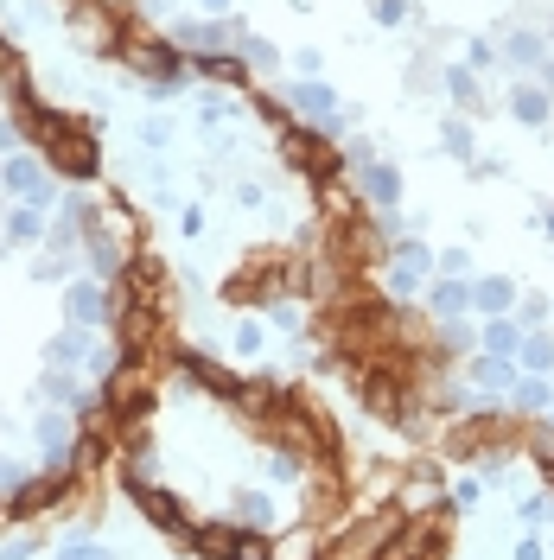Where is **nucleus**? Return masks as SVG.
<instances>
[{
  "mask_svg": "<svg viewBox=\"0 0 554 560\" xmlns=\"http://www.w3.org/2000/svg\"><path fill=\"white\" fill-rule=\"evenodd\" d=\"M134 503H141V510H147L153 522H160V529H166L172 541H198V535H192V522H185V510L166 497L160 484H141V478H134Z\"/></svg>",
  "mask_w": 554,
  "mask_h": 560,
  "instance_id": "nucleus-4",
  "label": "nucleus"
},
{
  "mask_svg": "<svg viewBox=\"0 0 554 560\" xmlns=\"http://www.w3.org/2000/svg\"><path fill=\"white\" fill-rule=\"evenodd\" d=\"M548 236H554V217H548Z\"/></svg>",
  "mask_w": 554,
  "mask_h": 560,
  "instance_id": "nucleus-38",
  "label": "nucleus"
},
{
  "mask_svg": "<svg viewBox=\"0 0 554 560\" xmlns=\"http://www.w3.org/2000/svg\"><path fill=\"white\" fill-rule=\"evenodd\" d=\"M39 452H45V465L51 471H64V459H71V446H77V433H71V420L64 414H39Z\"/></svg>",
  "mask_w": 554,
  "mask_h": 560,
  "instance_id": "nucleus-9",
  "label": "nucleus"
},
{
  "mask_svg": "<svg viewBox=\"0 0 554 560\" xmlns=\"http://www.w3.org/2000/svg\"><path fill=\"white\" fill-rule=\"evenodd\" d=\"M510 401H516V408H529V414H542V408H554V382L548 376H523L510 389Z\"/></svg>",
  "mask_w": 554,
  "mask_h": 560,
  "instance_id": "nucleus-17",
  "label": "nucleus"
},
{
  "mask_svg": "<svg viewBox=\"0 0 554 560\" xmlns=\"http://www.w3.org/2000/svg\"><path fill=\"white\" fill-rule=\"evenodd\" d=\"M440 147L453 153V160H478V140H472V128L465 121H446V134H440Z\"/></svg>",
  "mask_w": 554,
  "mask_h": 560,
  "instance_id": "nucleus-18",
  "label": "nucleus"
},
{
  "mask_svg": "<svg viewBox=\"0 0 554 560\" xmlns=\"http://www.w3.org/2000/svg\"><path fill=\"white\" fill-rule=\"evenodd\" d=\"M0 185H7L20 204H32V210H45L51 198H58V185L45 179V166H39V160H26V153H13V160H7V172H0Z\"/></svg>",
  "mask_w": 554,
  "mask_h": 560,
  "instance_id": "nucleus-1",
  "label": "nucleus"
},
{
  "mask_svg": "<svg viewBox=\"0 0 554 560\" xmlns=\"http://www.w3.org/2000/svg\"><path fill=\"white\" fill-rule=\"evenodd\" d=\"M83 249H90V261H96V280H109L115 268H121V255H115V242L102 236V230H90V242H83Z\"/></svg>",
  "mask_w": 554,
  "mask_h": 560,
  "instance_id": "nucleus-19",
  "label": "nucleus"
},
{
  "mask_svg": "<svg viewBox=\"0 0 554 560\" xmlns=\"http://www.w3.org/2000/svg\"><path fill=\"white\" fill-rule=\"evenodd\" d=\"M472 64H497V45L491 39H472Z\"/></svg>",
  "mask_w": 554,
  "mask_h": 560,
  "instance_id": "nucleus-32",
  "label": "nucleus"
},
{
  "mask_svg": "<svg viewBox=\"0 0 554 560\" xmlns=\"http://www.w3.org/2000/svg\"><path fill=\"white\" fill-rule=\"evenodd\" d=\"M510 306H516V280H504V274L472 280V312H484V319H504Z\"/></svg>",
  "mask_w": 554,
  "mask_h": 560,
  "instance_id": "nucleus-11",
  "label": "nucleus"
},
{
  "mask_svg": "<svg viewBox=\"0 0 554 560\" xmlns=\"http://www.w3.org/2000/svg\"><path fill=\"white\" fill-rule=\"evenodd\" d=\"M90 338H83V331H64V338L58 344H51V363H77V357H90Z\"/></svg>",
  "mask_w": 554,
  "mask_h": 560,
  "instance_id": "nucleus-24",
  "label": "nucleus"
},
{
  "mask_svg": "<svg viewBox=\"0 0 554 560\" xmlns=\"http://www.w3.org/2000/svg\"><path fill=\"white\" fill-rule=\"evenodd\" d=\"M287 102H293L300 115H313V121H319V134H332V128H338V90H332V83L300 77V83L287 90Z\"/></svg>",
  "mask_w": 554,
  "mask_h": 560,
  "instance_id": "nucleus-3",
  "label": "nucleus"
},
{
  "mask_svg": "<svg viewBox=\"0 0 554 560\" xmlns=\"http://www.w3.org/2000/svg\"><path fill=\"white\" fill-rule=\"evenodd\" d=\"M446 90H453V102H459V109H478V77H472L465 64H453V70H446Z\"/></svg>",
  "mask_w": 554,
  "mask_h": 560,
  "instance_id": "nucleus-20",
  "label": "nucleus"
},
{
  "mask_svg": "<svg viewBox=\"0 0 554 560\" xmlns=\"http://www.w3.org/2000/svg\"><path fill=\"white\" fill-rule=\"evenodd\" d=\"M64 312H71V325H102L109 319V287H102V280H71Z\"/></svg>",
  "mask_w": 554,
  "mask_h": 560,
  "instance_id": "nucleus-5",
  "label": "nucleus"
},
{
  "mask_svg": "<svg viewBox=\"0 0 554 560\" xmlns=\"http://www.w3.org/2000/svg\"><path fill=\"white\" fill-rule=\"evenodd\" d=\"M472 382H478V395H510L516 382H523V363L516 357H472Z\"/></svg>",
  "mask_w": 554,
  "mask_h": 560,
  "instance_id": "nucleus-6",
  "label": "nucleus"
},
{
  "mask_svg": "<svg viewBox=\"0 0 554 560\" xmlns=\"http://www.w3.org/2000/svg\"><path fill=\"white\" fill-rule=\"evenodd\" d=\"M465 268H472V255H465V249H446L440 255V274H465Z\"/></svg>",
  "mask_w": 554,
  "mask_h": 560,
  "instance_id": "nucleus-28",
  "label": "nucleus"
},
{
  "mask_svg": "<svg viewBox=\"0 0 554 560\" xmlns=\"http://www.w3.org/2000/svg\"><path fill=\"white\" fill-rule=\"evenodd\" d=\"M172 45H179V51H192V58H204V51L230 45V26H223V20H185L179 32H172Z\"/></svg>",
  "mask_w": 554,
  "mask_h": 560,
  "instance_id": "nucleus-12",
  "label": "nucleus"
},
{
  "mask_svg": "<svg viewBox=\"0 0 554 560\" xmlns=\"http://www.w3.org/2000/svg\"><path fill=\"white\" fill-rule=\"evenodd\" d=\"M548 510H554V497H529V503H523V516H529V522H542Z\"/></svg>",
  "mask_w": 554,
  "mask_h": 560,
  "instance_id": "nucleus-31",
  "label": "nucleus"
},
{
  "mask_svg": "<svg viewBox=\"0 0 554 560\" xmlns=\"http://www.w3.org/2000/svg\"><path fill=\"white\" fill-rule=\"evenodd\" d=\"M542 90H548V96H554V64H542Z\"/></svg>",
  "mask_w": 554,
  "mask_h": 560,
  "instance_id": "nucleus-36",
  "label": "nucleus"
},
{
  "mask_svg": "<svg viewBox=\"0 0 554 560\" xmlns=\"http://www.w3.org/2000/svg\"><path fill=\"white\" fill-rule=\"evenodd\" d=\"M357 191H363L376 210H395V204H402V172L383 166V160H370V166L357 172Z\"/></svg>",
  "mask_w": 554,
  "mask_h": 560,
  "instance_id": "nucleus-7",
  "label": "nucleus"
},
{
  "mask_svg": "<svg viewBox=\"0 0 554 560\" xmlns=\"http://www.w3.org/2000/svg\"><path fill=\"white\" fill-rule=\"evenodd\" d=\"M0 153H13V121H0Z\"/></svg>",
  "mask_w": 554,
  "mask_h": 560,
  "instance_id": "nucleus-35",
  "label": "nucleus"
},
{
  "mask_svg": "<svg viewBox=\"0 0 554 560\" xmlns=\"http://www.w3.org/2000/svg\"><path fill=\"white\" fill-rule=\"evenodd\" d=\"M510 115L523 121V128H548V121H554V96L542 90V83H516V90H510Z\"/></svg>",
  "mask_w": 554,
  "mask_h": 560,
  "instance_id": "nucleus-10",
  "label": "nucleus"
},
{
  "mask_svg": "<svg viewBox=\"0 0 554 560\" xmlns=\"http://www.w3.org/2000/svg\"><path fill=\"white\" fill-rule=\"evenodd\" d=\"M45 395H51V401H64V408H90V395H83L64 370H58V376H45Z\"/></svg>",
  "mask_w": 554,
  "mask_h": 560,
  "instance_id": "nucleus-23",
  "label": "nucleus"
},
{
  "mask_svg": "<svg viewBox=\"0 0 554 560\" xmlns=\"http://www.w3.org/2000/svg\"><path fill=\"white\" fill-rule=\"evenodd\" d=\"M236 58L255 64V70H274V64H281V51H274L268 39H236Z\"/></svg>",
  "mask_w": 554,
  "mask_h": 560,
  "instance_id": "nucleus-21",
  "label": "nucleus"
},
{
  "mask_svg": "<svg viewBox=\"0 0 554 560\" xmlns=\"http://www.w3.org/2000/svg\"><path fill=\"white\" fill-rule=\"evenodd\" d=\"M370 13H376V26H408L414 20L408 0H370Z\"/></svg>",
  "mask_w": 554,
  "mask_h": 560,
  "instance_id": "nucleus-25",
  "label": "nucleus"
},
{
  "mask_svg": "<svg viewBox=\"0 0 554 560\" xmlns=\"http://www.w3.org/2000/svg\"><path fill=\"white\" fill-rule=\"evenodd\" d=\"M440 338L453 344V350H472V344H478V331L465 325V319H440Z\"/></svg>",
  "mask_w": 554,
  "mask_h": 560,
  "instance_id": "nucleus-26",
  "label": "nucleus"
},
{
  "mask_svg": "<svg viewBox=\"0 0 554 560\" xmlns=\"http://www.w3.org/2000/svg\"><path fill=\"white\" fill-rule=\"evenodd\" d=\"M523 338H529V325L510 319V312H504V319H484V325H478V350H484V357H516V350H523Z\"/></svg>",
  "mask_w": 554,
  "mask_h": 560,
  "instance_id": "nucleus-8",
  "label": "nucleus"
},
{
  "mask_svg": "<svg viewBox=\"0 0 554 560\" xmlns=\"http://www.w3.org/2000/svg\"><path fill=\"white\" fill-rule=\"evenodd\" d=\"M45 236V210H32V204H20L7 217V242H20V249H32V242Z\"/></svg>",
  "mask_w": 554,
  "mask_h": 560,
  "instance_id": "nucleus-16",
  "label": "nucleus"
},
{
  "mask_svg": "<svg viewBox=\"0 0 554 560\" xmlns=\"http://www.w3.org/2000/svg\"><path fill=\"white\" fill-rule=\"evenodd\" d=\"M497 58L504 64H548V39L542 32H510V39L497 45Z\"/></svg>",
  "mask_w": 554,
  "mask_h": 560,
  "instance_id": "nucleus-15",
  "label": "nucleus"
},
{
  "mask_svg": "<svg viewBox=\"0 0 554 560\" xmlns=\"http://www.w3.org/2000/svg\"><path fill=\"white\" fill-rule=\"evenodd\" d=\"M204 13H230V0H204Z\"/></svg>",
  "mask_w": 554,
  "mask_h": 560,
  "instance_id": "nucleus-37",
  "label": "nucleus"
},
{
  "mask_svg": "<svg viewBox=\"0 0 554 560\" xmlns=\"http://www.w3.org/2000/svg\"><path fill=\"white\" fill-rule=\"evenodd\" d=\"M242 522H268V497H242Z\"/></svg>",
  "mask_w": 554,
  "mask_h": 560,
  "instance_id": "nucleus-29",
  "label": "nucleus"
},
{
  "mask_svg": "<svg viewBox=\"0 0 554 560\" xmlns=\"http://www.w3.org/2000/svg\"><path fill=\"white\" fill-rule=\"evenodd\" d=\"M58 560H109V548H96V541H64Z\"/></svg>",
  "mask_w": 554,
  "mask_h": 560,
  "instance_id": "nucleus-27",
  "label": "nucleus"
},
{
  "mask_svg": "<svg viewBox=\"0 0 554 560\" xmlns=\"http://www.w3.org/2000/svg\"><path fill=\"white\" fill-rule=\"evenodd\" d=\"M13 484H20V465H13V459H0V490H13Z\"/></svg>",
  "mask_w": 554,
  "mask_h": 560,
  "instance_id": "nucleus-33",
  "label": "nucleus"
},
{
  "mask_svg": "<svg viewBox=\"0 0 554 560\" xmlns=\"http://www.w3.org/2000/svg\"><path fill=\"white\" fill-rule=\"evenodd\" d=\"M427 300H434L440 319H465V312H472V280L446 274V280H434V293H427Z\"/></svg>",
  "mask_w": 554,
  "mask_h": 560,
  "instance_id": "nucleus-13",
  "label": "nucleus"
},
{
  "mask_svg": "<svg viewBox=\"0 0 554 560\" xmlns=\"http://www.w3.org/2000/svg\"><path fill=\"white\" fill-rule=\"evenodd\" d=\"M516 560H542V541H535V535H529V541H516Z\"/></svg>",
  "mask_w": 554,
  "mask_h": 560,
  "instance_id": "nucleus-34",
  "label": "nucleus"
},
{
  "mask_svg": "<svg viewBox=\"0 0 554 560\" xmlns=\"http://www.w3.org/2000/svg\"><path fill=\"white\" fill-rule=\"evenodd\" d=\"M236 350H262V325H242L236 331Z\"/></svg>",
  "mask_w": 554,
  "mask_h": 560,
  "instance_id": "nucleus-30",
  "label": "nucleus"
},
{
  "mask_svg": "<svg viewBox=\"0 0 554 560\" xmlns=\"http://www.w3.org/2000/svg\"><path fill=\"white\" fill-rule=\"evenodd\" d=\"M516 363H523V376H554V331H529Z\"/></svg>",
  "mask_w": 554,
  "mask_h": 560,
  "instance_id": "nucleus-14",
  "label": "nucleus"
},
{
  "mask_svg": "<svg viewBox=\"0 0 554 560\" xmlns=\"http://www.w3.org/2000/svg\"><path fill=\"white\" fill-rule=\"evenodd\" d=\"M434 268H440V261L427 255L421 242H402V249H395V261H389V274H383V280H389V293H402V300H408V293H421V280L434 274Z\"/></svg>",
  "mask_w": 554,
  "mask_h": 560,
  "instance_id": "nucleus-2",
  "label": "nucleus"
},
{
  "mask_svg": "<svg viewBox=\"0 0 554 560\" xmlns=\"http://www.w3.org/2000/svg\"><path fill=\"white\" fill-rule=\"evenodd\" d=\"M198 77H223V83H242V58H223V51H204V58H198Z\"/></svg>",
  "mask_w": 554,
  "mask_h": 560,
  "instance_id": "nucleus-22",
  "label": "nucleus"
}]
</instances>
